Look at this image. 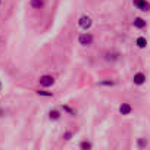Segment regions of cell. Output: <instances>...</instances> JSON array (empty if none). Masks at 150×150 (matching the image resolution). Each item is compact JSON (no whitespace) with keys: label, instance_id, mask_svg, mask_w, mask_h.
<instances>
[{"label":"cell","instance_id":"cell-1","mask_svg":"<svg viewBox=\"0 0 150 150\" xmlns=\"http://www.w3.org/2000/svg\"><path fill=\"white\" fill-rule=\"evenodd\" d=\"M134 5H135L140 11H143V12H149V11H150V3L146 2V0H134Z\"/></svg>","mask_w":150,"mask_h":150},{"label":"cell","instance_id":"cell-2","mask_svg":"<svg viewBox=\"0 0 150 150\" xmlns=\"http://www.w3.org/2000/svg\"><path fill=\"white\" fill-rule=\"evenodd\" d=\"M53 84H54V80L52 75H43L40 78V86H43V87H50Z\"/></svg>","mask_w":150,"mask_h":150},{"label":"cell","instance_id":"cell-3","mask_svg":"<svg viewBox=\"0 0 150 150\" xmlns=\"http://www.w3.org/2000/svg\"><path fill=\"white\" fill-rule=\"evenodd\" d=\"M78 24H80V27L81 28H84V30H88L90 27H91V18L90 16H81L80 18V21H78Z\"/></svg>","mask_w":150,"mask_h":150},{"label":"cell","instance_id":"cell-4","mask_svg":"<svg viewBox=\"0 0 150 150\" xmlns=\"http://www.w3.org/2000/svg\"><path fill=\"white\" fill-rule=\"evenodd\" d=\"M78 41L83 46H90L93 43V35H90V34H81L80 38H78Z\"/></svg>","mask_w":150,"mask_h":150},{"label":"cell","instance_id":"cell-5","mask_svg":"<svg viewBox=\"0 0 150 150\" xmlns=\"http://www.w3.org/2000/svg\"><path fill=\"white\" fill-rule=\"evenodd\" d=\"M134 84H137V86H141L144 81H146V75L144 74H141V72H138V74H135L134 75Z\"/></svg>","mask_w":150,"mask_h":150},{"label":"cell","instance_id":"cell-6","mask_svg":"<svg viewBox=\"0 0 150 150\" xmlns=\"http://www.w3.org/2000/svg\"><path fill=\"white\" fill-rule=\"evenodd\" d=\"M131 110H132V109H131V106H129L128 103H122L121 108H119V112H121L122 115H129Z\"/></svg>","mask_w":150,"mask_h":150},{"label":"cell","instance_id":"cell-7","mask_svg":"<svg viewBox=\"0 0 150 150\" xmlns=\"http://www.w3.org/2000/svg\"><path fill=\"white\" fill-rule=\"evenodd\" d=\"M134 25H135L137 28H144V27H146V21L141 19V18H135V19H134Z\"/></svg>","mask_w":150,"mask_h":150},{"label":"cell","instance_id":"cell-8","mask_svg":"<svg viewBox=\"0 0 150 150\" xmlns=\"http://www.w3.org/2000/svg\"><path fill=\"white\" fill-rule=\"evenodd\" d=\"M137 46H138L140 49H144V47L147 46V40H146L144 37H138V38H137Z\"/></svg>","mask_w":150,"mask_h":150},{"label":"cell","instance_id":"cell-9","mask_svg":"<svg viewBox=\"0 0 150 150\" xmlns=\"http://www.w3.org/2000/svg\"><path fill=\"white\" fill-rule=\"evenodd\" d=\"M31 6H33L34 9L43 8V0H31Z\"/></svg>","mask_w":150,"mask_h":150},{"label":"cell","instance_id":"cell-10","mask_svg":"<svg viewBox=\"0 0 150 150\" xmlns=\"http://www.w3.org/2000/svg\"><path fill=\"white\" fill-rule=\"evenodd\" d=\"M49 116H50V119H54V121H56V119L60 118V113H59L57 110H52V112L49 113Z\"/></svg>","mask_w":150,"mask_h":150},{"label":"cell","instance_id":"cell-11","mask_svg":"<svg viewBox=\"0 0 150 150\" xmlns=\"http://www.w3.org/2000/svg\"><path fill=\"white\" fill-rule=\"evenodd\" d=\"M137 143H138V147H146L147 146V140L146 138H138Z\"/></svg>","mask_w":150,"mask_h":150},{"label":"cell","instance_id":"cell-12","mask_svg":"<svg viewBox=\"0 0 150 150\" xmlns=\"http://www.w3.org/2000/svg\"><path fill=\"white\" fill-rule=\"evenodd\" d=\"M115 83L113 81H110V80H106V81H100L99 83V86H113Z\"/></svg>","mask_w":150,"mask_h":150},{"label":"cell","instance_id":"cell-13","mask_svg":"<svg viewBox=\"0 0 150 150\" xmlns=\"http://www.w3.org/2000/svg\"><path fill=\"white\" fill-rule=\"evenodd\" d=\"M81 149H84V150L91 149V144H90V143H87V141H83V143H81Z\"/></svg>","mask_w":150,"mask_h":150},{"label":"cell","instance_id":"cell-14","mask_svg":"<svg viewBox=\"0 0 150 150\" xmlns=\"http://www.w3.org/2000/svg\"><path fill=\"white\" fill-rule=\"evenodd\" d=\"M63 110H66V112H68L69 115H75V112H74V110H72V109H71L69 106H63Z\"/></svg>","mask_w":150,"mask_h":150},{"label":"cell","instance_id":"cell-15","mask_svg":"<svg viewBox=\"0 0 150 150\" xmlns=\"http://www.w3.org/2000/svg\"><path fill=\"white\" fill-rule=\"evenodd\" d=\"M71 137H72V132H69V131L63 134V138H65V140H71Z\"/></svg>","mask_w":150,"mask_h":150},{"label":"cell","instance_id":"cell-16","mask_svg":"<svg viewBox=\"0 0 150 150\" xmlns=\"http://www.w3.org/2000/svg\"><path fill=\"white\" fill-rule=\"evenodd\" d=\"M40 96H52V93H46V91H37Z\"/></svg>","mask_w":150,"mask_h":150},{"label":"cell","instance_id":"cell-17","mask_svg":"<svg viewBox=\"0 0 150 150\" xmlns=\"http://www.w3.org/2000/svg\"><path fill=\"white\" fill-rule=\"evenodd\" d=\"M0 90H2V83H0Z\"/></svg>","mask_w":150,"mask_h":150},{"label":"cell","instance_id":"cell-18","mask_svg":"<svg viewBox=\"0 0 150 150\" xmlns=\"http://www.w3.org/2000/svg\"><path fill=\"white\" fill-rule=\"evenodd\" d=\"M0 3H2V0H0Z\"/></svg>","mask_w":150,"mask_h":150}]
</instances>
